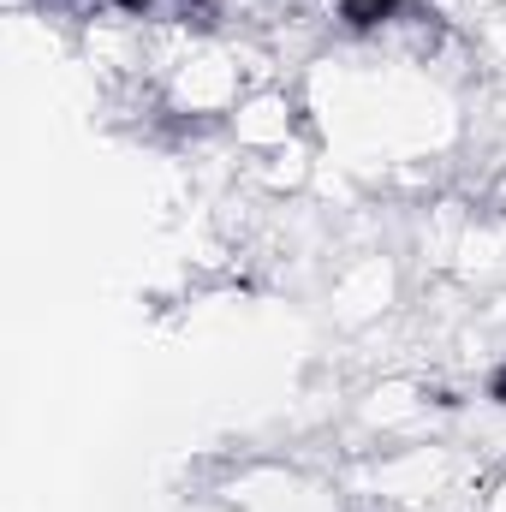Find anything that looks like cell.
<instances>
[{
	"label": "cell",
	"mask_w": 506,
	"mask_h": 512,
	"mask_svg": "<svg viewBox=\"0 0 506 512\" xmlns=\"http://www.w3.org/2000/svg\"><path fill=\"white\" fill-rule=\"evenodd\" d=\"M298 96L286 90V84H251L245 90V102L227 114V137L245 149V155H274V149H286V143H298Z\"/></svg>",
	"instance_id": "6da1fadb"
},
{
	"label": "cell",
	"mask_w": 506,
	"mask_h": 512,
	"mask_svg": "<svg viewBox=\"0 0 506 512\" xmlns=\"http://www.w3.org/2000/svg\"><path fill=\"white\" fill-rule=\"evenodd\" d=\"M310 173H316V161H310V143H304V137L286 143V149H274V155H256L251 161V179L268 191V197H298V191L310 185Z\"/></svg>",
	"instance_id": "7a4b0ae2"
},
{
	"label": "cell",
	"mask_w": 506,
	"mask_h": 512,
	"mask_svg": "<svg viewBox=\"0 0 506 512\" xmlns=\"http://www.w3.org/2000/svg\"><path fill=\"white\" fill-rule=\"evenodd\" d=\"M334 298L346 304V316H352V322L376 316V310H387V298H393V268H387L381 256H370L364 268H352V274L334 286Z\"/></svg>",
	"instance_id": "3957f363"
},
{
	"label": "cell",
	"mask_w": 506,
	"mask_h": 512,
	"mask_svg": "<svg viewBox=\"0 0 506 512\" xmlns=\"http://www.w3.org/2000/svg\"><path fill=\"white\" fill-rule=\"evenodd\" d=\"M477 512H506V471L483 489V507H477Z\"/></svg>",
	"instance_id": "277c9868"
}]
</instances>
